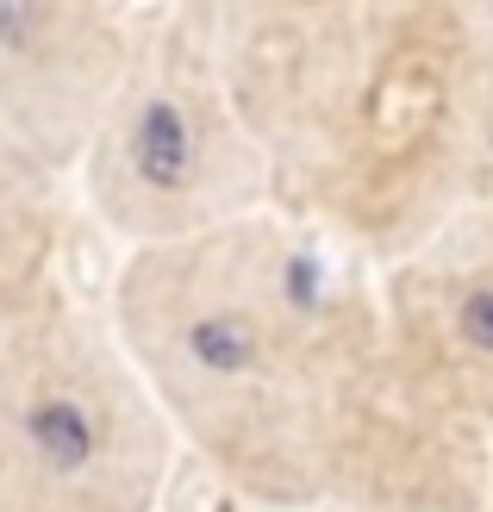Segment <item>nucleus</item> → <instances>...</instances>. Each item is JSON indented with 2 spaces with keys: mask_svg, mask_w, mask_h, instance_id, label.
Listing matches in <instances>:
<instances>
[{
  "mask_svg": "<svg viewBox=\"0 0 493 512\" xmlns=\"http://www.w3.org/2000/svg\"><path fill=\"white\" fill-rule=\"evenodd\" d=\"M107 319L181 450L256 512H487L493 444L400 363L381 269L288 213L125 250Z\"/></svg>",
  "mask_w": 493,
  "mask_h": 512,
  "instance_id": "obj_1",
  "label": "nucleus"
},
{
  "mask_svg": "<svg viewBox=\"0 0 493 512\" xmlns=\"http://www.w3.org/2000/svg\"><path fill=\"white\" fill-rule=\"evenodd\" d=\"M493 194V0H362V44L288 219L394 263Z\"/></svg>",
  "mask_w": 493,
  "mask_h": 512,
  "instance_id": "obj_2",
  "label": "nucleus"
},
{
  "mask_svg": "<svg viewBox=\"0 0 493 512\" xmlns=\"http://www.w3.org/2000/svg\"><path fill=\"white\" fill-rule=\"evenodd\" d=\"M75 175L88 213L125 250L181 244L269 207V157L181 0L144 13Z\"/></svg>",
  "mask_w": 493,
  "mask_h": 512,
  "instance_id": "obj_3",
  "label": "nucleus"
},
{
  "mask_svg": "<svg viewBox=\"0 0 493 512\" xmlns=\"http://www.w3.org/2000/svg\"><path fill=\"white\" fill-rule=\"evenodd\" d=\"M175 450L132 350L82 294L0 369V512H157Z\"/></svg>",
  "mask_w": 493,
  "mask_h": 512,
  "instance_id": "obj_4",
  "label": "nucleus"
},
{
  "mask_svg": "<svg viewBox=\"0 0 493 512\" xmlns=\"http://www.w3.org/2000/svg\"><path fill=\"white\" fill-rule=\"evenodd\" d=\"M250 138L269 157V207L281 213L313 175L344 100L362 0H181Z\"/></svg>",
  "mask_w": 493,
  "mask_h": 512,
  "instance_id": "obj_5",
  "label": "nucleus"
},
{
  "mask_svg": "<svg viewBox=\"0 0 493 512\" xmlns=\"http://www.w3.org/2000/svg\"><path fill=\"white\" fill-rule=\"evenodd\" d=\"M381 306L425 400L493 444V194L381 263Z\"/></svg>",
  "mask_w": 493,
  "mask_h": 512,
  "instance_id": "obj_6",
  "label": "nucleus"
},
{
  "mask_svg": "<svg viewBox=\"0 0 493 512\" xmlns=\"http://www.w3.org/2000/svg\"><path fill=\"white\" fill-rule=\"evenodd\" d=\"M157 0H0V125L75 169Z\"/></svg>",
  "mask_w": 493,
  "mask_h": 512,
  "instance_id": "obj_7",
  "label": "nucleus"
},
{
  "mask_svg": "<svg viewBox=\"0 0 493 512\" xmlns=\"http://www.w3.org/2000/svg\"><path fill=\"white\" fill-rule=\"evenodd\" d=\"M63 175L13 125H0V369L75 294L69 288V194Z\"/></svg>",
  "mask_w": 493,
  "mask_h": 512,
  "instance_id": "obj_8",
  "label": "nucleus"
},
{
  "mask_svg": "<svg viewBox=\"0 0 493 512\" xmlns=\"http://www.w3.org/2000/svg\"><path fill=\"white\" fill-rule=\"evenodd\" d=\"M487 512H493V488H487Z\"/></svg>",
  "mask_w": 493,
  "mask_h": 512,
  "instance_id": "obj_9",
  "label": "nucleus"
}]
</instances>
